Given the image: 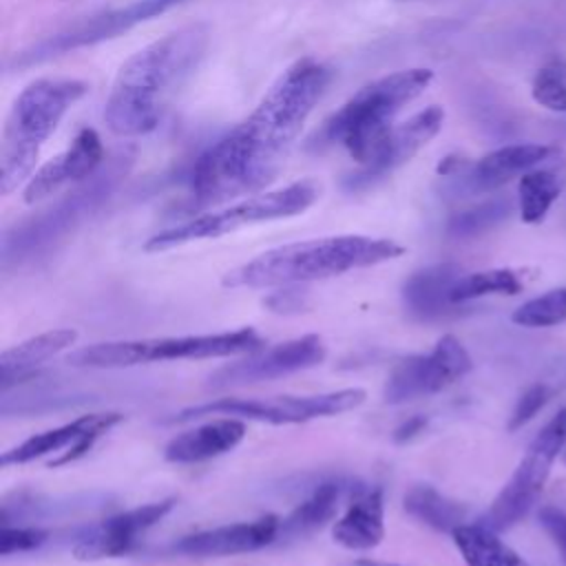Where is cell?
Returning <instances> with one entry per match:
<instances>
[{
	"mask_svg": "<svg viewBox=\"0 0 566 566\" xmlns=\"http://www.w3.org/2000/svg\"><path fill=\"white\" fill-rule=\"evenodd\" d=\"M332 71L314 60L292 62L265 91L254 111L192 166L190 192L195 206H217L265 188L281 170Z\"/></svg>",
	"mask_w": 566,
	"mask_h": 566,
	"instance_id": "6da1fadb",
	"label": "cell"
},
{
	"mask_svg": "<svg viewBox=\"0 0 566 566\" xmlns=\"http://www.w3.org/2000/svg\"><path fill=\"white\" fill-rule=\"evenodd\" d=\"M203 24L181 27L137 53L117 71L104 106V122L117 137H139L157 128L166 106L206 55Z\"/></svg>",
	"mask_w": 566,
	"mask_h": 566,
	"instance_id": "7a4b0ae2",
	"label": "cell"
},
{
	"mask_svg": "<svg viewBox=\"0 0 566 566\" xmlns=\"http://www.w3.org/2000/svg\"><path fill=\"white\" fill-rule=\"evenodd\" d=\"M405 248L391 239L338 234L285 243L226 272V287H276L338 276L400 256Z\"/></svg>",
	"mask_w": 566,
	"mask_h": 566,
	"instance_id": "3957f363",
	"label": "cell"
},
{
	"mask_svg": "<svg viewBox=\"0 0 566 566\" xmlns=\"http://www.w3.org/2000/svg\"><path fill=\"white\" fill-rule=\"evenodd\" d=\"M88 84L73 77H40L15 97L0 142V192L11 195L31 179L44 142L66 111L86 95Z\"/></svg>",
	"mask_w": 566,
	"mask_h": 566,
	"instance_id": "277c9868",
	"label": "cell"
},
{
	"mask_svg": "<svg viewBox=\"0 0 566 566\" xmlns=\"http://www.w3.org/2000/svg\"><path fill=\"white\" fill-rule=\"evenodd\" d=\"M431 69H402L358 88L323 126V144H338L356 164H365L396 115L431 84Z\"/></svg>",
	"mask_w": 566,
	"mask_h": 566,
	"instance_id": "5b68a950",
	"label": "cell"
},
{
	"mask_svg": "<svg viewBox=\"0 0 566 566\" xmlns=\"http://www.w3.org/2000/svg\"><path fill=\"white\" fill-rule=\"evenodd\" d=\"M130 159V153L115 155L108 166H102L75 190L66 192L57 203L7 230L2 237V268L7 270L49 252L84 217H88L108 199L119 179L128 172Z\"/></svg>",
	"mask_w": 566,
	"mask_h": 566,
	"instance_id": "8992f818",
	"label": "cell"
},
{
	"mask_svg": "<svg viewBox=\"0 0 566 566\" xmlns=\"http://www.w3.org/2000/svg\"><path fill=\"white\" fill-rule=\"evenodd\" d=\"M263 340L252 327H241L219 334H192V336H164V338H137V340H108L82 347L69 356L75 367L91 369H122L157 360L179 358H228L252 354L261 349Z\"/></svg>",
	"mask_w": 566,
	"mask_h": 566,
	"instance_id": "52a82bcc",
	"label": "cell"
},
{
	"mask_svg": "<svg viewBox=\"0 0 566 566\" xmlns=\"http://www.w3.org/2000/svg\"><path fill=\"white\" fill-rule=\"evenodd\" d=\"M318 197V186L310 179L294 181L285 188L250 195L243 201H237L232 206L203 212L199 217H192L184 223H177L172 228L159 230L153 234L146 243V252H161L170 250L190 241L201 239H217L223 234H230L239 228L261 223V221H274L285 219L305 212Z\"/></svg>",
	"mask_w": 566,
	"mask_h": 566,
	"instance_id": "ba28073f",
	"label": "cell"
},
{
	"mask_svg": "<svg viewBox=\"0 0 566 566\" xmlns=\"http://www.w3.org/2000/svg\"><path fill=\"white\" fill-rule=\"evenodd\" d=\"M360 387H347L312 396H276V398H219L177 411L168 422H188L206 416H232L241 420H259L270 424H296L316 418L338 416L365 402Z\"/></svg>",
	"mask_w": 566,
	"mask_h": 566,
	"instance_id": "9c48e42d",
	"label": "cell"
},
{
	"mask_svg": "<svg viewBox=\"0 0 566 566\" xmlns=\"http://www.w3.org/2000/svg\"><path fill=\"white\" fill-rule=\"evenodd\" d=\"M564 444L566 407L557 416H553L544 424V429L533 438L513 475L480 517V524L495 533H504L511 526H515L522 517H526L528 511L535 506L551 473V467Z\"/></svg>",
	"mask_w": 566,
	"mask_h": 566,
	"instance_id": "30bf717a",
	"label": "cell"
},
{
	"mask_svg": "<svg viewBox=\"0 0 566 566\" xmlns=\"http://www.w3.org/2000/svg\"><path fill=\"white\" fill-rule=\"evenodd\" d=\"M471 367L473 363L467 347L453 334H444L431 352L407 356L391 369L382 389L385 402L402 405L438 394L467 376Z\"/></svg>",
	"mask_w": 566,
	"mask_h": 566,
	"instance_id": "8fae6325",
	"label": "cell"
},
{
	"mask_svg": "<svg viewBox=\"0 0 566 566\" xmlns=\"http://www.w3.org/2000/svg\"><path fill=\"white\" fill-rule=\"evenodd\" d=\"M186 0H135L126 7L113 9V11H104L99 15H93L80 24L69 27L66 31H60L38 44H33L31 49L22 51L15 55L13 66L24 69V66H33L40 64L44 60H51L55 55L82 49V46H91L104 40H111L177 4H181Z\"/></svg>",
	"mask_w": 566,
	"mask_h": 566,
	"instance_id": "7c38bea8",
	"label": "cell"
},
{
	"mask_svg": "<svg viewBox=\"0 0 566 566\" xmlns=\"http://www.w3.org/2000/svg\"><path fill=\"white\" fill-rule=\"evenodd\" d=\"M327 347L318 334H305L283 340L268 349H256L245 358L219 367L210 374L208 387L226 389L281 378L294 371L316 367L325 360Z\"/></svg>",
	"mask_w": 566,
	"mask_h": 566,
	"instance_id": "4fadbf2b",
	"label": "cell"
},
{
	"mask_svg": "<svg viewBox=\"0 0 566 566\" xmlns=\"http://www.w3.org/2000/svg\"><path fill=\"white\" fill-rule=\"evenodd\" d=\"M124 420L117 411H102V413H86L71 422H64L60 427L46 429L42 433H35L20 442L18 447L2 453L0 464H27L33 460H40L44 455L55 458L49 460V467H64L69 462L80 460L84 453L93 449V444L106 436L113 427H117Z\"/></svg>",
	"mask_w": 566,
	"mask_h": 566,
	"instance_id": "5bb4252c",
	"label": "cell"
},
{
	"mask_svg": "<svg viewBox=\"0 0 566 566\" xmlns=\"http://www.w3.org/2000/svg\"><path fill=\"white\" fill-rule=\"evenodd\" d=\"M444 111L442 106L433 104L411 115L407 122L394 126L369 155V159L358 164V168L345 177V188L356 192L389 177L440 133Z\"/></svg>",
	"mask_w": 566,
	"mask_h": 566,
	"instance_id": "9a60e30c",
	"label": "cell"
},
{
	"mask_svg": "<svg viewBox=\"0 0 566 566\" xmlns=\"http://www.w3.org/2000/svg\"><path fill=\"white\" fill-rule=\"evenodd\" d=\"M177 500H159L144 506H135L130 511L111 515L102 522L88 524L77 531L73 555L77 559H102V557H117L130 553L139 537L153 528L157 522H161L172 509Z\"/></svg>",
	"mask_w": 566,
	"mask_h": 566,
	"instance_id": "2e32d148",
	"label": "cell"
},
{
	"mask_svg": "<svg viewBox=\"0 0 566 566\" xmlns=\"http://www.w3.org/2000/svg\"><path fill=\"white\" fill-rule=\"evenodd\" d=\"M104 164V146L93 128H82L71 146L31 175L24 188L27 203H40L64 186L82 184Z\"/></svg>",
	"mask_w": 566,
	"mask_h": 566,
	"instance_id": "e0dca14e",
	"label": "cell"
},
{
	"mask_svg": "<svg viewBox=\"0 0 566 566\" xmlns=\"http://www.w3.org/2000/svg\"><path fill=\"white\" fill-rule=\"evenodd\" d=\"M281 520L272 513L252 520L226 524L199 533H190L177 539L170 551L186 557H226L265 548L279 539Z\"/></svg>",
	"mask_w": 566,
	"mask_h": 566,
	"instance_id": "ac0fdd59",
	"label": "cell"
},
{
	"mask_svg": "<svg viewBox=\"0 0 566 566\" xmlns=\"http://www.w3.org/2000/svg\"><path fill=\"white\" fill-rule=\"evenodd\" d=\"M553 150L555 148L544 144H511L495 148L453 177L455 190L469 195L491 192L509 184L513 177H522L524 172L533 170L537 164L548 159Z\"/></svg>",
	"mask_w": 566,
	"mask_h": 566,
	"instance_id": "d6986e66",
	"label": "cell"
},
{
	"mask_svg": "<svg viewBox=\"0 0 566 566\" xmlns=\"http://www.w3.org/2000/svg\"><path fill=\"white\" fill-rule=\"evenodd\" d=\"M458 263H433L416 270L402 283V303L418 321H440L458 314V303L451 301V290L462 276Z\"/></svg>",
	"mask_w": 566,
	"mask_h": 566,
	"instance_id": "ffe728a7",
	"label": "cell"
},
{
	"mask_svg": "<svg viewBox=\"0 0 566 566\" xmlns=\"http://www.w3.org/2000/svg\"><path fill=\"white\" fill-rule=\"evenodd\" d=\"M245 438V422L241 418L223 416L203 422L195 429L177 433L166 447L164 458L175 464H195L219 458L232 451Z\"/></svg>",
	"mask_w": 566,
	"mask_h": 566,
	"instance_id": "44dd1931",
	"label": "cell"
},
{
	"mask_svg": "<svg viewBox=\"0 0 566 566\" xmlns=\"http://www.w3.org/2000/svg\"><path fill=\"white\" fill-rule=\"evenodd\" d=\"M385 535V497L380 486L358 489L345 513L334 522L332 537L349 551H369Z\"/></svg>",
	"mask_w": 566,
	"mask_h": 566,
	"instance_id": "7402d4cb",
	"label": "cell"
},
{
	"mask_svg": "<svg viewBox=\"0 0 566 566\" xmlns=\"http://www.w3.org/2000/svg\"><path fill=\"white\" fill-rule=\"evenodd\" d=\"M77 340V332L71 327H57L31 336L15 347H9L0 354V385L7 389L13 380L29 376L44 360L69 349Z\"/></svg>",
	"mask_w": 566,
	"mask_h": 566,
	"instance_id": "603a6c76",
	"label": "cell"
},
{
	"mask_svg": "<svg viewBox=\"0 0 566 566\" xmlns=\"http://www.w3.org/2000/svg\"><path fill=\"white\" fill-rule=\"evenodd\" d=\"M343 486L345 484L340 480H323L298 506L292 509L287 517L281 520L279 539L307 537L325 526L336 515Z\"/></svg>",
	"mask_w": 566,
	"mask_h": 566,
	"instance_id": "cb8c5ba5",
	"label": "cell"
},
{
	"mask_svg": "<svg viewBox=\"0 0 566 566\" xmlns=\"http://www.w3.org/2000/svg\"><path fill=\"white\" fill-rule=\"evenodd\" d=\"M451 537L467 566H531L495 531L480 522L458 526Z\"/></svg>",
	"mask_w": 566,
	"mask_h": 566,
	"instance_id": "d4e9b609",
	"label": "cell"
},
{
	"mask_svg": "<svg viewBox=\"0 0 566 566\" xmlns=\"http://www.w3.org/2000/svg\"><path fill=\"white\" fill-rule=\"evenodd\" d=\"M405 511L413 520H418V522H422V524H427V526H431L440 533H449V535L458 526L467 524L464 522L467 520V509L460 502L442 495L438 489H433L429 484H418V486H411L407 491Z\"/></svg>",
	"mask_w": 566,
	"mask_h": 566,
	"instance_id": "484cf974",
	"label": "cell"
},
{
	"mask_svg": "<svg viewBox=\"0 0 566 566\" xmlns=\"http://www.w3.org/2000/svg\"><path fill=\"white\" fill-rule=\"evenodd\" d=\"M524 290V274L513 268H491L471 274H462L451 290V301L462 305L467 301L486 296V294H504L513 296Z\"/></svg>",
	"mask_w": 566,
	"mask_h": 566,
	"instance_id": "4316f807",
	"label": "cell"
},
{
	"mask_svg": "<svg viewBox=\"0 0 566 566\" xmlns=\"http://www.w3.org/2000/svg\"><path fill=\"white\" fill-rule=\"evenodd\" d=\"M562 192V179L553 170H528L520 177L517 199L524 223H539Z\"/></svg>",
	"mask_w": 566,
	"mask_h": 566,
	"instance_id": "83f0119b",
	"label": "cell"
},
{
	"mask_svg": "<svg viewBox=\"0 0 566 566\" xmlns=\"http://www.w3.org/2000/svg\"><path fill=\"white\" fill-rule=\"evenodd\" d=\"M511 321L522 327H553L566 321V287L548 290L526 303H522Z\"/></svg>",
	"mask_w": 566,
	"mask_h": 566,
	"instance_id": "f1b7e54d",
	"label": "cell"
},
{
	"mask_svg": "<svg viewBox=\"0 0 566 566\" xmlns=\"http://www.w3.org/2000/svg\"><path fill=\"white\" fill-rule=\"evenodd\" d=\"M511 212V201L509 199H491L480 206H473L469 210H462L449 219L447 232L451 237L464 239V237H475L493 226H497L502 219H506Z\"/></svg>",
	"mask_w": 566,
	"mask_h": 566,
	"instance_id": "f546056e",
	"label": "cell"
},
{
	"mask_svg": "<svg viewBox=\"0 0 566 566\" xmlns=\"http://www.w3.org/2000/svg\"><path fill=\"white\" fill-rule=\"evenodd\" d=\"M533 99L551 111L566 113V62L553 60L533 80Z\"/></svg>",
	"mask_w": 566,
	"mask_h": 566,
	"instance_id": "4dcf8cb0",
	"label": "cell"
},
{
	"mask_svg": "<svg viewBox=\"0 0 566 566\" xmlns=\"http://www.w3.org/2000/svg\"><path fill=\"white\" fill-rule=\"evenodd\" d=\"M51 533L40 526H11L2 524L0 528V555L9 557L13 553H27L42 546Z\"/></svg>",
	"mask_w": 566,
	"mask_h": 566,
	"instance_id": "1f68e13d",
	"label": "cell"
},
{
	"mask_svg": "<svg viewBox=\"0 0 566 566\" xmlns=\"http://www.w3.org/2000/svg\"><path fill=\"white\" fill-rule=\"evenodd\" d=\"M548 398H551V389L544 382H535V385L526 387L511 411L506 429L509 431L522 429L526 422H531L537 416V411L548 402Z\"/></svg>",
	"mask_w": 566,
	"mask_h": 566,
	"instance_id": "d6a6232c",
	"label": "cell"
},
{
	"mask_svg": "<svg viewBox=\"0 0 566 566\" xmlns=\"http://www.w3.org/2000/svg\"><path fill=\"white\" fill-rule=\"evenodd\" d=\"M539 524L557 546L562 562L566 564V513L557 506H542L539 509Z\"/></svg>",
	"mask_w": 566,
	"mask_h": 566,
	"instance_id": "836d02e7",
	"label": "cell"
},
{
	"mask_svg": "<svg viewBox=\"0 0 566 566\" xmlns=\"http://www.w3.org/2000/svg\"><path fill=\"white\" fill-rule=\"evenodd\" d=\"M272 312H281V314H287V312H298L307 305V292L305 290H298L294 285H283V290L279 292H272L265 301H263Z\"/></svg>",
	"mask_w": 566,
	"mask_h": 566,
	"instance_id": "e575fe53",
	"label": "cell"
},
{
	"mask_svg": "<svg viewBox=\"0 0 566 566\" xmlns=\"http://www.w3.org/2000/svg\"><path fill=\"white\" fill-rule=\"evenodd\" d=\"M424 427H427V418H424V416H411V418H407L405 422H400V424L396 427L394 440H396L398 444L409 442L411 438H416L418 433H422Z\"/></svg>",
	"mask_w": 566,
	"mask_h": 566,
	"instance_id": "d590c367",
	"label": "cell"
},
{
	"mask_svg": "<svg viewBox=\"0 0 566 566\" xmlns=\"http://www.w3.org/2000/svg\"><path fill=\"white\" fill-rule=\"evenodd\" d=\"M352 566H400V564H389V562H378V559H358Z\"/></svg>",
	"mask_w": 566,
	"mask_h": 566,
	"instance_id": "8d00e7d4",
	"label": "cell"
}]
</instances>
